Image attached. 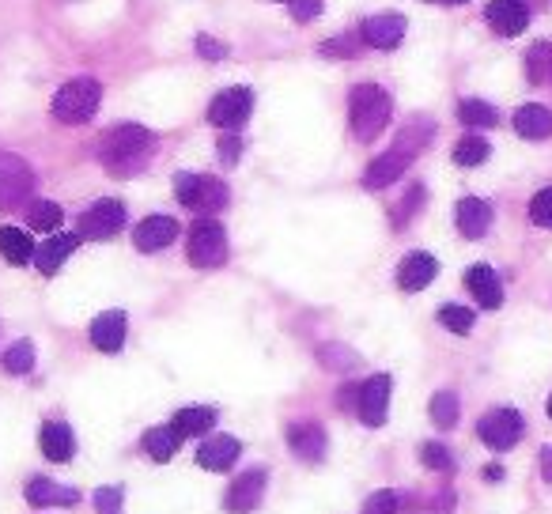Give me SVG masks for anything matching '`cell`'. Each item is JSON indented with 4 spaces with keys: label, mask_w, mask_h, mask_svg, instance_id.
<instances>
[{
    "label": "cell",
    "mask_w": 552,
    "mask_h": 514,
    "mask_svg": "<svg viewBox=\"0 0 552 514\" xmlns=\"http://www.w3.org/2000/svg\"><path fill=\"white\" fill-rule=\"evenodd\" d=\"M156 152V133L144 129L137 121H125V125H114L103 140H99V159L110 174L118 178H133L148 167V159Z\"/></svg>",
    "instance_id": "obj_1"
},
{
    "label": "cell",
    "mask_w": 552,
    "mask_h": 514,
    "mask_svg": "<svg viewBox=\"0 0 552 514\" xmlns=\"http://www.w3.org/2000/svg\"><path fill=\"white\" fill-rule=\"evenodd\" d=\"M390 114H394V103H390L386 87L379 84L352 87V95H348V121H352L356 140H363V144L379 140L386 133V125H390Z\"/></svg>",
    "instance_id": "obj_2"
},
{
    "label": "cell",
    "mask_w": 552,
    "mask_h": 514,
    "mask_svg": "<svg viewBox=\"0 0 552 514\" xmlns=\"http://www.w3.org/2000/svg\"><path fill=\"white\" fill-rule=\"evenodd\" d=\"M99 103H103V84L91 80V76H76V80H69V84L53 95L50 114L61 125H84V121L95 118Z\"/></svg>",
    "instance_id": "obj_3"
},
{
    "label": "cell",
    "mask_w": 552,
    "mask_h": 514,
    "mask_svg": "<svg viewBox=\"0 0 552 514\" xmlns=\"http://www.w3.org/2000/svg\"><path fill=\"white\" fill-rule=\"evenodd\" d=\"M390 390H394L390 375H371L363 386L345 390L341 394V405L356 412L367 428H382L386 424V409H390Z\"/></svg>",
    "instance_id": "obj_4"
},
{
    "label": "cell",
    "mask_w": 552,
    "mask_h": 514,
    "mask_svg": "<svg viewBox=\"0 0 552 514\" xmlns=\"http://www.w3.org/2000/svg\"><path fill=\"white\" fill-rule=\"evenodd\" d=\"M174 197L186 208H193V212H220L227 205V186L220 178L182 171L174 174Z\"/></svg>",
    "instance_id": "obj_5"
},
{
    "label": "cell",
    "mask_w": 552,
    "mask_h": 514,
    "mask_svg": "<svg viewBox=\"0 0 552 514\" xmlns=\"http://www.w3.org/2000/svg\"><path fill=\"white\" fill-rule=\"evenodd\" d=\"M186 254L197 269H220L227 261V235L216 220H197L190 231V246Z\"/></svg>",
    "instance_id": "obj_6"
},
{
    "label": "cell",
    "mask_w": 552,
    "mask_h": 514,
    "mask_svg": "<svg viewBox=\"0 0 552 514\" xmlns=\"http://www.w3.org/2000/svg\"><path fill=\"white\" fill-rule=\"evenodd\" d=\"M35 189V171L19 155L0 152V212L19 208Z\"/></svg>",
    "instance_id": "obj_7"
},
{
    "label": "cell",
    "mask_w": 552,
    "mask_h": 514,
    "mask_svg": "<svg viewBox=\"0 0 552 514\" xmlns=\"http://www.w3.org/2000/svg\"><path fill=\"white\" fill-rule=\"evenodd\" d=\"M522 431H526V424H522V416H518V409H492L481 416V424H477V435H481V443L488 446V450H511V446H518V439H522Z\"/></svg>",
    "instance_id": "obj_8"
},
{
    "label": "cell",
    "mask_w": 552,
    "mask_h": 514,
    "mask_svg": "<svg viewBox=\"0 0 552 514\" xmlns=\"http://www.w3.org/2000/svg\"><path fill=\"white\" fill-rule=\"evenodd\" d=\"M250 110H254V91L250 87H227L208 103V121L220 125L224 133H235L242 121L250 118Z\"/></svg>",
    "instance_id": "obj_9"
},
{
    "label": "cell",
    "mask_w": 552,
    "mask_h": 514,
    "mask_svg": "<svg viewBox=\"0 0 552 514\" xmlns=\"http://www.w3.org/2000/svg\"><path fill=\"white\" fill-rule=\"evenodd\" d=\"M121 227H125V205L114 201V197H103V201H95V205L80 216V239L106 242V239H114Z\"/></svg>",
    "instance_id": "obj_10"
},
{
    "label": "cell",
    "mask_w": 552,
    "mask_h": 514,
    "mask_svg": "<svg viewBox=\"0 0 552 514\" xmlns=\"http://www.w3.org/2000/svg\"><path fill=\"white\" fill-rule=\"evenodd\" d=\"M265 484H269V473H265V469H246V473H239V477L231 480V488H227V496H224L227 514L254 511L261 503V496H265Z\"/></svg>",
    "instance_id": "obj_11"
},
{
    "label": "cell",
    "mask_w": 552,
    "mask_h": 514,
    "mask_svg": "<svg viewBox=\"0 0 552 514\" xmlns=\"http://www.w3.org/2000/svg\"><path fill=\"white\" fill-rule=\"evenodd\" d=\"M484 19H488V27L500 38H515L530 23V4L526 0H492L484 8Z\"/></svg>",
    "instance_id": "obj_12"
},
{
    "label": "cell",
    "mask_w": 552,
    "mask_h": 514,
    "mask_svg": "<svg viewBox=\"0 0 552 514\" xmlns=\"http://www.w3.org/2000/svg\"><path fill=\"white\" fill-rule=\"evenodd\" d=\"M174 239H178V220H174V216H148V220H140L137 231H133V246H137L140 254H159V250H167Z\"/></svg>",
    "instance_id": "obj_13"
},
{
    "label": "cell",
    "mask_w": 552,
    "mask_h": 514,
    "mask_svg": "<svg viewBox=\"0 0 552 514\" xmlns=\"http://www.w3.org/2000/svg\"><path fill=\"white\" fill-rule=\"evenodd\" d=\"M405 31H409L405 16H397V12H382V16H371L367 23H363L360 35L371 50H394V46H401Z\"/></svg>",
    "instance_id": "obj_14"
},
{
    "label": "cell",
    "mask_w": 552,
    "mask_h": 514,
    "mask_svg": "<svg viewBox=\"0 0 552 514\" xmlns=\"http://www.w3.org/2000/svg\"><path fill=\"white\" fill-rule=\"evenodd\" d=\"M409 163H413V152H405V148H390V152H382L367 171H363V186L367 189H386L394 186L401 174L409 171Z\"/></svg>",
    "instance_id": "obj_15"
},
{
    "label": "cell",
    "mask_w": 552,
    "mask_h": 514,
    "mask_svg": "<svg viewBox=\"0 0 552 514\" xmlns=\"http://www.w3.org/2000/svg\"><path fill=\"white\" fill-rule=\"evenodd\" d=\"M435 276H439V261L432 254H424V250H416V254H409L397 265V288L401 292H424Z\"/></svg>",
    "instance_id": "obj_16"
},
{
    "label": "cell",
    "mask_w": 552,
    "mask_h": 514,
    "mask_svg": "<svg viewBox=\"0 0 552 514\" xmlns=\"http://www.w3.org/2000/svg\"><path fill=\"white\" fill-rule=\"evenodd\" d=\"M288 446H292V454L299 462L307 465H318L326 458V431L322 424H292L288 428Z\"/></svg>",
    "instance_id": "obj_17"
},
{
    "label": "cell",
    "mask_w": 552,
    "mask_h": 514,
    "mask_svg": "<svg viewBox=\"0 0 552 514\" xmlns=\"http://www.w3.org/2000/svg\"><path fill=\"white\" fill-rule=\"evenodd\" d=\"M239 450V439H231V435H208L205 446L197 450V465L208 469V473H227L239 462Z\"/></svg>",
    "instance_id": "obj_18"
},
{
    "label": "cell",
    "mask_w": 552,
    "mask_h": 514,
    "mask_svg": "<svg viewBox=\"0 0 552 514\" xmlns=\"http://www.w3.org/2000/svg\"><path fill=\"white\" fill-rule=\"evenodd\" d=\"M466 288L473 292V299H477L484 310H496L503 303V284L492 265H473L466 273Z\"/></svg>",
    "instance_id": "obj_19"
},
{
    "label": "cell",
    "mask_w": 552,
    "mask_h": 514,
    "mask_svg": "<svg viewBox=\"0 0 552 514\" xmlns=\"http://www.w3.org/2000/svg\"><path fill=\"white\" fill-rule=\"evenodd\" d=\"M488 227H492V205L481 197H462L458 201V231L466 239H484Z\"/></svg>",
    "instance_id": "obj_20"
},
{
    "label": "cell",
    "mask_w": 552,
    "mask_h": 514,
    "mask_svg": "<svg viewBox=\"0 0 552 514\" xmlns=\"http://www.w3.org/2000/svg\"><path fill=\"white\" fill-rule=\"evenodd\" d=\"M38 446H42V454H46L50 462H69L72 454H76V435H72L69 424H61V420H50V424H42Z\"/></svg>",
    "instance_id": "obj_21"
},
{
    "label": "cell",
    "mask_w": 552,
    "mask_h": 514,
    "mask_svg": "<svg viewBox=\"0 0 552 514\" xmlns=\"http://www.w3.org/2000/svg\"><path fill=\"white\" fill-rule=\"evenodd\" d=\"M91 344L99 352H121L125 344V314L121 310H106L91 322Z\"/></svg>",
    "instance_id": "obj_22"
},
{
    "label": "cell",
    "mask_w": 552,
    "mask_h": 514,
    "mask_svg": "<svg viewBox=\"0 0 552 514\" xmlns=\"http://www.w3.org/2000/svg\"><path fill=\"white\" fill-rule=\"evenodd\" d=\"M80 246V235H53V239H46L42 246L35 250V265L42 276H53L65 261H69V254Z\"/></svg>",
    "instance_id": "obj_23"
},
{
    "label": "cell",
    "mask_w": 552,
    "mask_h": 514,
    "mask_svg": "<svg viewBox=\"0 0 552 514\" xmlns=\"http://www.w3.org/2000/svg\"><path fill=\"white\" fill-rule=\"evenodd\" d=\"M27 503L31 507H76L80 503V492L76 488H61L46 477H35L27 484Z\"/></svg>",
    "instance_id": "obj_24"
},
{
    "label": "cell",
    "mask_w": 552,
    "mask_h": 514,
    "mask_svg": "<svg viewBox=\"0 0 552 514\" xmlns=\"http://www.w3.org/2000/svg\"><path fill=\"white\" fill-rule=\"evenodd\" d=\"M515 133L526 140H545L552 137V110L549 106L526 103L515 110Z\"/></svg>",
    "instance_id": "obj_25"
},
{
    "label": "cell",
    "mask_w": 552,
    "mask_h": 514,
    "mask_svg": "<svg viewBox=\"0 0 552 514\" xmlns=\"http://www.w3.org/2000/svg\"><path fill=\"white\" fill-rule=\"evenodd\" d=\"M35 250L38 246L23 227H0V254H4L8 265H27L35 257Z\"/></svg>",
    "instance_id": "obj_26"
},
{
    "label": "cell",
    "mask_w": 552,
    "mask_h": 514,
    "mask_svg": "<svg viewBox=\"0 0 552 514\" xmlns=\"http://www.w3.org/2000/svg\"><path fill=\"white\" fill-rule=\"evenodd\" d=\"M212 424H216V412L212 409H178L171 420V428L182 435V439H190V435H205V431H212Z\"/></svg>",
    "instance_id": "obj_27"
},
{
    "label": "cell",
    "mask_w": 552,
    "mask_h": 514,
    "mask_svg": "<svg viewBox=\"0 0 552 514\" xmlns=\"http://www.w3.org/2000/svg\"><path fill=\"white\" fill-rule=\"evenodd\" d=\"M178 443H182V435H178L171 424H167V428H152L144 435V454L156 458V462H171Z\"/></svg>",
    "instance_id": "obj_28"
},
{
    "label": "cell",
    "mask_w": 552,
    "mask_h": 514,
    "mask_svg": "<svg viewBox=\"0 0 552 514\" xmlns=\"http://www.w3.org/2000/svg\"><path fill=\"white\" fill-rule=\"evenodd\" d=\"M458 121L469 125V129H492V125L500 121V114H496V106L484 103V99H462V106H458Z\"/></svg>",
    "instance_id": "obj_29"
},
{
    "label": "cell",
    "mask_w": 552,
    "mask_h": 514,
    "mask_svg": "<svg viewBox=\"0 0 552 514\" xmlns=\"http://www.w3.org/2000/svg\"><path fill=\"white\" fill-rule=\"evenodd\" d=\"M61 220H65V212H61V205H53V201H31L27 205V227L31 231H57Z\"/></svg>",
    "instance_id": "obj_30"
},
{
    "label": "cell",
    "mask_w": 552,
    "mask_h": 514,
    "mask_svg": "<svg viewBox=\"0 0 552 514\" xmlns=\"http://www.w3.org/2000/svg\"><path fill=\"white\" fill-rule=\"evenodd\" d=\"M526 80H530V84H545V80H552V46L549 42L530 46V53H526Z\"/></svg>",
    "instance_id": "obj_31"
},
{
    "label": "cell",
    "mask_w": 552,
    "mask_h": 514,
    "mask_svg": "<svg viewBox=\"0 0 552 514\" xmlns=\"http://www.w3.org/2000/svg\"><path fill=\"white\" fill-rule=\"evenodd\" d=\"M488 155H492V148H488L484 137H462L454 144V163L458 167H481Z\"/></svg>",
    "instance_id": "obj_32"
},
{
    "label": "cell",
    "mask_w": 552,
    "mask_h": 514,
    "mask_svg": "<svg viewBox=\"0 0 552 514\" xmlns=\"http://www.w3.org/2000/svg\"><path fill=\"white\" fill-rule=\"evenodd\" d=\"M458 412H462V405H458V394H450V390H439V394L432 397V420H435V428H454V424H458Z\"/></svg>",
    "instance_id": "obj_33"
},
{
    "label": "cell",
    "mask_w": 552,
    "mask_h": 514,
    "mask_svg": "<svg viewBox=\"0 0 552 514\" xmlns=\"http://www.w3.org/2000/svg\"><path fill=\"white\" fill-rule=\"evenodd\" d=\"M439 326L458 333V337H466L469 329H473V310L458 307V303H447V307H439Z\"/></svg>",
    "instance_id": "obj_34"
},
{
    "label": "cell",
    "mask_w": 552,
    "mask_h": 514,
    "mask_svg": "<svg viewBox=\"0 0 552 514\" xmlns=\"http://www.w3.org/2000/svg\"><path fill=\"white\" fill-rule=\"evenodd\" d=\"M4 367L12 371V375H27L31 367H35V344L31 341H16L8 352H4Z\"/></svg>",
    "instance_id": "obj_35"
},
{
    "label": "cell",
    "mask_w": 552,
    "mask_h": 514,
    "mask_svg": "<svg viewBox=\"0 0 552 514\" xmlns=\"http://www.w3.org/2000/svg\"><path fill=\"white\" fill-rule=\"evenodd\" d=\"M420 462L428 465L432 473H454V458L443 443H420Z\"/></svg>",
    "instance_id": "obj_36"
},
{
    "label": "cell",
    "mask_w": 552,
    "mask_h": 514,
    "mask_svg": "<svg viewBox=\"0 0 552 514\" xmlns=\"http://www.w3.org/2000/svg\"><path fill=\"white\" fill-rule=\"evenodd\" d=\"M318 360H322V367H329V371H352V367H356V356L348 352L345 344H322V348H318Z\"/></svg>",
    "instance_id": "obj_37"
},
{
    "label": "cell",
    "mask_w": 552,
    "mask_h": 514,
    "mask_svg": "<svg viewBox=\"0 0 552 514\" xmlns=\"http://www.w3.org/2000/svg\"><path fill=\"white\" fill-rule=\"evenodd\" d=\"M360 46H367L363 35H337V38H329V42H322L318 53H322V57H356Z\"/></svg>",
    "instance_id": "obj_38"
},
{
    "label": "cell",
    "mask_w": 552,
    "mask_h": 514,
    "mask_svg": "<svg viewBox=\"0 0 552 514\" xmlns=\"http://www.w3.org/2000/svg\"><path fill=\"white\" fill-rule=\"evenodd\" d=\"M530 220H534L537 227H552V186L534 193V201H530Z\"/></svg>",
    "instance_id": "obj_39"
},
{
    "label": "cell",
    "mask_w": 552,
    "mask_h": 514,
    "mask_svg": "<svg viewBox=\"0 0 552 514\" xmlns=\"http://www.w3.org/2000/svg\"><path fill=\"white\" fill-rule=\"evenodd\" d=\"M91 503H95V511H99V514H121L125 492H121V488H114V484H106V488H99V492L91 496Z\"/></svg>",
    "instance_id": "obj_40"
},
{
    "label": "cell",
    "mask_w": 552,
    "mask_h": 514,
    "mask_svg": "<svg viewBox=\"0 0 552 514\" xmlns=\"http://www.w3.org/2000/svg\"><path fill=\"white\" fill-rule=\"evenodd\" d=\"M397 511H401V496L390 492V488H382V492H375L363 503V514H397Z\"/></svg>",
    "instance_id": "obj_41"
},
{
    "label": "cell",
    "mask_w": 552,
    "mask_h": 514,
    "mask_svg": "<svg viewBox=\"0 0 552 514\" xmlns=\"http://www.w3.org/2000/svg\"><path fill=\"white\" fill-rule=\"evenodd\" d=\"M424 205V186H413L409 193H405V201H401V208L394 212V227H405V223L413 220V212Z\"/></svg>",
    "instance_id": "obj_42"
},
{
    "label": "cell",
    "mask_w": 552,
    "mask_h": 514,
    "mask_svg": "<svg viewBox=\"0 0 552 514\" xmlns=\"http://www.w3.org/2000/svg\"><path fill=\"white\" fill-rule=\"evenodd\" d=\"M322 16V0H292V19L295 23H311Z\"/></svg>",
    "instance_id": "obj_43"
},
{
    "label": "cell",
    "mask_w": 552,
    "mask_h": 514,
    "mask_svg": "<svg viewBox=\"0 0 552 514\" xmlns=\"http://www.w3.org/2000/svg\"><path fill=\"white\" fill-rule=\"evenodd\" d=\"M242 155V140L235 137V133H224L220 137V159H224V167H235Z\"/></svg>",
    "instance_id": "obj_44"
},
{
    "label": "cell",
    "mask_w": 552,
    "mask_h": 514,
    "mask_svg": "<svg viewBox=\"0 0 552 514\" xmlns=\"http://www.w3.org/2000/svg\"><path fill=\"white\" fill-rule=\"evenodd\" d=\"M197 53H201V57H208V61H224L227 46H224V42H216V38L201 35V38H197Z\"/></svg>",
    "instance_id": "obj_45"
},
{
    "label": "cell",
    "mask_w": 552,
    "mask_h": 514,
    "mask_svg": "<svg viewBox=\"0 0 552 514\" xmlns=\"http://www.w3.org/2000/svg\"><path fill=\"white\" fill-rule=\"evenodd\" d=\"M541 473H545V480L552 484V443L541 450Z\"/></svg>",
    "instance_id": "obj_46"
},
{
    "label": "cell",
    "mask_w": 552,
    "mask_h": 514,
    "mask_svg": "<svg viewBox=\"0 0 552 514\" xmlns=\"http://www.w3.org/2000/svg\"><path fill=\"white\" fill-rule=\"evenodd\" d=\"M484 477H488V480H503V469H500V465H488V469H484Z\"/></svg>",
    "instance_id": "obj_47"
},
{
    "label": "cell",
    "mask_w": 552,
    "mask_h": 514,
    "mask_svg": "<svg viewBox=\"0 0 552 514\" xmlns=\"http://www.w3.org/2000/svg\"><path fill=\"white\" fill-rule=\"evenodd\" d=\"M428 4H439V8H458V4H466V0H428Z\"/></svg>",
    "instance_id": "obj_48"
},
{
    "label": "cell",
    "mask_w": 552,
    "mask_h": 514,
    "mask_svg": "<svg viewBox=\"0 0 552 514\" xmlns=\"http://www.w3.org/2000/svg\"><path fill=\"white\" fill-rule=\"evenodd\" d=\"M549 420H552V394H549Z\"/></svg>",
    "instance_id": "obj_49"
}]
</instances>
